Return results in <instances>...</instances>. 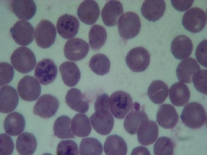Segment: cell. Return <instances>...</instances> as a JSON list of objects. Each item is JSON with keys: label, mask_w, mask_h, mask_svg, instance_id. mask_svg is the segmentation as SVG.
<instances>
[{"label": "cell", "mask_w": 207, "mask_h": 155, "mask_svg": "<svg viewBox=\"0 0 207 155\" xmlns=\"http://www.w3.org/2000/svg\"><path fill=\"white\" fill-rule=\"evenodd\" d=\"M107 37L105 28L103 26L95 24L92 26L89 33V43L93 50L100 49L105 44Z\"/></svg>", "instance_id": "cell-34"}, {"label": "cell", "mask_w": 207, "mask_h": 155, "mask_svg": "<svg viewBox=\"0 0 207 155\" xmlns=\"http://www.w3.org/2000/svg\"><path fill=\"white\" fill-rule=\"evenodd\" d=\"M141 27L139 17L136 13L128 11L118 20V28L120 37L125 40L134 38L139 33Z\"/></svg>", "instance_id": "cell-4"}, {"label": "cell", "mask_w": 207, "mask_h": 155, "mask_svg": "<svg viewBox=\"0 0 207 155\" xmlns=\"http://www.w3.org/2000/svg\"><path fill=\"white\" fill-rule=\"evenodd\" d=\"M71 127L73 133L80 137L88 136L92 129L88 117L81 113L76 114L73 118Z\"/></svg>", "instance_id": "cell-32"}, {"label": "cell", "mask_w": 207, "mask_h": 155, "mask_svg": "<svg viewBox=\"0 0 207 155\" xmlns=\"http://www.w3.org/2000/svg\"><path fill=\"white\" fill-rule=\"evenodd\" d=\"M194 0H171V4L176 10L183 11L189 9L192 5Z\"/></svg>", "instance_id": "cell-44"}, {"label": "cell", "mask_w": 207, "mask_h": 155, "mask_svg": "<svg viewBox=\"0 0 207 155\" xmlns=\"http://www.w3.org/2000/svg\"><path fill=\"white\" fill-rule=\"evenodd\" d=\"M141 108L139 103L134 102L132 109L124 120V129L130 134H136L141 123L148 119L144 110L142 108L141 110Z\"/></svg>", "instance_id": "cell-14"}, {"label": "cell", "mask_w": 207, "mask_h": 155, "mask_svg": "<svg viewBox=\"0 0 207 155\" xmlns=\"http://www.w3.org/2000/svg\"><path fill=\"white\" fill-rule=\"evenodd\" d=\"M166 8L164 0H146L143 3L141 10L142 15L146 19L154 22L163 16Z\"/></svg>", "instance_id": "cell-22"}, {"label": "cell", "mask_w": 207, "mask_h": 155, "mask_svg": "<svg viewBox=\"0 0 207 155\" xmlns=\"http://www.w3.org/2000/svg\"><path fill=\"white\" fill-rule=\"evenodd\" d=\"M0 99V111L2 113H7L13 111L18 104L17 92L10 86H5L1 88Z\"/></svg>", "instance_id": "cell-20"}, {"label": "cell", "mask_w": 207, "mask_h": 155, "mask_svg": "<svg viewBox=\"0 0 207 155\" xmlns=\"http://www.w3.org/2000/svg\"><path fill=\"white\" fill-rule=\"evenodd\" d=\"M193 44L191 40L187 36L180 35L176 36L172 41L171 51L177 59L182 60L191 54Z\"/></svg>", "instance_id": "cell-21"}, {"label": "cell", "mask_w": 207, "mask_h": 155, "mask_svg": "<svg viewBox=\"0 0 207 155\" xmlns=\"http://www.w3.org/2000/svg\"><path fill=\"white\" fill-rule=\"evenodd\" d=\"M0 154L11 155L14 149V144L12 138L5 133L0 135Z\"/></svg>", "instance_id": "cell-41"}, {"label": "cell", "mask_w": 207, "mask_h": 155, "mask_svg": "<svg viewBox=\"0 0 207 155\" xmlns=\"http://www.w3.org/2000/svg\"><path fill=\"white\" fill-rule=\"evenodd\" d=\"M56 152L58 155L79 154L77 144L74 141L70 140L60 141L57 145Z\"/></svg>", "instance_id": "cell-38"}, {"label": "cell", "mask_w": 207, "mask_h": 155, "mask_svg": "<svg viewBox=\"0 0 207 155\" xmlns=\"http://www.w3.org/2000/svg\"><path fill=\"white\" fill-rule=\"evenodd\" d=\"M168 89L167 84L160 80L153 81L149 86L147 94L154 103L159 104L163 103L167 98Z\"/></svg>", "instance_id": "cell-31"}, {"label": "cell", "mask_w": 207, "mask_h": 155, "mask_svg": "<svg viewBox=\"0 0 207 155\" xmlns=\"http://www.w3.org/2000/svg\"><path fill=\"white\" fill-rule=\"evenodd\" d=\"M200 69V65L196 60L192 58H189L179 63L176 71L177 76L181 82L191 83L193 76Z\"/></svg>", "instance_id": "cell-23"}, {"label": "cell", "mask_w": 207, "mask_h": 155, "mask_svg": "<svg viewBox=\"0 0 207 155\" xmlns=\"http://www.w3.org/2000/svg\"><path fill=\"white\" fill-rule=\"evenodd\" d=\"M90 119L94 129L102 135L109 134L113 128L114 119L109 111H96Z\"/></svg>", "instance_id": "cell-13"}, {"label": "cell", "mask_w": 207, "mask_h": 155, "mask_svg": "<svg viewBox=\"0 0 207 155\" xmlns=\"http://www.w3.org/2000/svg\"><path fill=\"white\" fill-rule=\"evenodd\" d=\"M57 73V67L49 59H44L38 62L34 71L36 78L42 85H47L53 82Z\"/></svg>", "instance_id": "cell-11"}, {"label": "cell", "mask_w": 207, "mask_h": 155, "mask_svg": "<svg viewBox=\"0 0 207 155\" xmlns=\"http://www.w3.org/2000/svg\"><path fill=\"white\" fill-rule=\"evenodd\" d=\"M25 121L23 115L14 112L9 114L3 123V127L6 133L11 136H17L24 130Z\"/></svg>", "instance_id": "cell-27"}, {"label": "cell", "mask_w": 207, "mask_h": 155, "mask_svg": "<svg viewBox=\"0 0 207 155\" xmlns=\"http://www.w3.org/2000/svg\"><path fill=\"white\" fill-rule=\"evenodd\" d=\"M37 145L36 137L32 133L24 132L16 140V150L20 155H32L36 150Z\"/></svg>", "instance_id": "cell-30"}, {"label": "cell", "mask_w": 207, "mask_h": 155, "mask_svg": "<svg viewBox=\"0 0 207 155\" xmlns=\"http://www.w3.org/2000/svg\"><path fill=\"white\" fill-rule=\"evenodd\" d=\"M181 118L182 123L186 126L196 129L202 127L205 123L206 114L202 104L197 102H192L184 107Z\"/></svg>", "instance_id": "cell-1"}, {"label": "cell", "mask_w": 207, "mask_h": 155, "mask_svg": "<svg viewBox=\"0 0 207 155\" xmlns=\"http://www.w3.org/2000/svg\"><path fill=\"white\" fill-rule=\"evenodd\" d=\"M110 100L109 110L114 117L123 119L129 113L133 105V99L130 95L121 90L114 92Z\"/></svg>", "instance_id": "cell-3"}, {"label": "cell", "mask_w": 207, "mask_h": 155, "mask_svg": "<svg viewBox=\"0 0 207 155\" xmlns=\"http://www.w3.org/2000/svg\"><path fill=\"white\" fill-rule=\"evenodd\" d=\"M207 40L201 42L197 46L195 55L199 63L203 66L207 67Z\"/></svg>", "instance_id": "cell-42"}, {"label": "cell", "mask_w": 207, "mask_h": 155, "mask_svg": "<svg viewBox=\"0 0 207 155\" xmlns=\"http://www.w3.org/2000/svg\"><path fill=\"white\" fill-rule=\"evenodd\" d=\"M110 100L108 95L106 93L99 95L94 103L95 111H109Z\"/></svg>", "instance_id": "cell-43"}, {"label": "cell", "mask_w": 207, "mask_h": 155, "mask_svg": "<svg viewBox=\"0 0 207 155\" xmlns=\"http://www.w3.org/2000/svg\"><path fill=\"white\" fill-rule=\"evenodd\" d=\"M79 26V22L78 19L73 16L68 14L60 17L56 24L58 33L66 39L75 36L78 32Z\"/></svg>", "instance_id": "cell-15"}, {"label": "cell", "mask_w": 207, "mask_h": 155, "mask_svg": "<svg viewBox=\"0 0 207 155\" xmlns=\"http://www.w3.org/2000/svg\"><path fill=\"white\" fill-rule=\"evenodd\" d=\"M34 28L29 22L17 21L11 28L10 33L13 39L18 44L26 46L33 41Z\"/></svg>", "instance_id": "cell-12"}, {"label": "cell", "mask_w": 207, "mask_h": 155, "mask_svg": "<svg viewBox=\"0 0 207 155\" xmlns=\"http://www.w3.org/2000/svg\"><path fill=\"white\" fill-rule=\"evenodd\" d=\"M17 90L22 100L31 102L36 100L39 96L41 86L34 77L26 75L18 82Z\"/></svg>", "instance_id": "cell-8"}, {"label": "cell", "mask_w": 207, "mask_h": 155, "mask_svg": "<svg viewBox=\"0 0 207 155\" xmlns=\"http://www.w3.org/2000/svg\"><path fill=\"white\" fill-rule=\"evenodd\" d=\"M56 36L55 27L48 20H41L35 28L34 37L36 42L42 48L50 47L54 43Z\"/></svg>", "instance_id": "cell-5"}, {"label": "cell", "mask_w": 207, "mask_h": 155, "mask_svg": "<svg viewBox=\"0 0 207 155\" xmlns=\"http://www.w3.org/2000/svg\"><path fill=\"white\" fill-rule=\"evenodd\" d=\"M106 155H126L127 151L126 144L121 137L116 135L109 136L104 145Z\"/></svg>", "instance_id": "cell-29"}, {"label": "cell", "mask_w": 207, "mask_h": 155, "mask_svg": "<svg viewBox=\"0 0 207 155\" xmlns=\"http://www.w3.org/2000/svg\"><path fill=\"white\" fill-rule=\"evenodd\" d=\"M139 142L144 146L153 144L157 138L159 133L156 123L152 121L146 120L142 122L137 131Z\"/></svg>", "instance_id": "cell-19"}, {"label": "cell", "mask_w": 207, "mask_h": 155, "mask_svg": "<svg viewBox=\"0 0 207 155\" xmlns=\"http://www.w3.org/2000/svg\"><path fill=\"white\" fill-rule=\"evenodd\" d=\"M126 64L133 71L141 72L148 67L150 61V55L148 51L143 47L132 49L125 58Z\"/></svg>", "instance_id": "cell-6"}, {"label": "cell", "mask_w": 207, "mask_h": 155, "mask_svg": "<svg viewBox=\"0 0 207 155\" xmlns=\"http://www.w3.org/2000/svg\"><path fill=\"white\" fill-rule=\"evenodd\" d=\"M123 13L122 3L118 0H110L103 8L101 12L102 20L107 26L116 25L120 16Z\"/></svg>", "instance_id": "cell-17"}, {"label": "cell", "mask_w": 207, "mask_h": 155, "mask_svg": "<svg viewBox=\"0 0 207 155\" xmlns=\"http://www.w3.org/2000/svg\"><path fill=\"white\" fill-rule=\"evenodd\" d=\"M131 154H138V153H142L143 154H150L148 150L145 147L141 146L137 147L135 148L132 151Z\"/></svg>", "instance_id": "cell-45"}, {"label": "cell", "mask_w": 207, "mask_h": 155, "mask_svg": "<svg viewBox=\"0 0 207 155\" xmlns=\"http://www.w3.org/2000/svg\"><path fill=\"white\" fill-rule=\"evenodd\" d=\"M182 24L187 31L197 33L202 31L206 23V17L204 11L198 7H192L186 11L182 19Z\"/></svg>", "instance_id": "cell-7"}, {"label": "cell", "mask_w": 207, "mask_h": 155, "mask_svg": "<svg viewBox=\"0 0 207 155\" xmlns=\"http://www.w3.org/2000/svg\"><path fill=\"white\" fill-rule=\"evenodd\" d=\"M59 70L62 80L67 86H75L79 81L80 72L75 63L64 62L60 66Z\"/></svg>", "instance_id": "cell-28"}, {"label": "cell", "mask_w": 207, "mask_h": 155, "mask_svg": "<svg viewBox=\"0 0 207 155\" xmlns=\"http://www.w3.org/2000/svg\"><path fill=\"white\" fill-rule=\"evenodd\" d=\"M65 102L71 108L80 113H86L89 108L88 101L80 90L76 88H71L68 91Z\"/></svg>", "instance_id": "cell-25"}, {"label": "cell", "mask_w": 207, "mask_h": 155, "mask_svg": "<svg viewBox=\"0 0 207 155\" xmlns=\"http://www.w3.org/2000/svg\"><path fill=\"white\" fill-rule=\"evenodd\" d=\"M110 63L108 57L104 54L98 53L93 55L89 63V67L95 74L103 75L110 71Z\"/></svg>", "instance_id": "cell-35"}, {"label": "cell", "mask_w": 207, "mask_h": 155, "mask_svg": "<svg viewBox=\"0 0 207 155\" xmlns=\"http://www.w3.org/2000/svg\"><path fill=\"white\" fill-rule=\"evenodd\" d=\"M10 61L15 69L23 73L32 71L36 63V58L33 52L28 48L24 46L15 50L11 56Z\"/></svg>", "instance_id": "cell-2"}, {"label": "cell", "mask_w": 207, "mask_h": 155, "mask_svg": "<svg viewBox=\"0 0 207 155\" xmlns=\"http://www.w3.org/2000/svg\"><path fill=\"white\" fill-rule=\"evenodd\" d=\"M89 49L88 43L83 40L75 38L68 40L64 49L66 58L71 61H78L84 58Z\"/></svg>", "instance_id": "cell-10"}, {"label": "cell", "mask_w": 207, "mask_h": 155, "mask_svg": "<svg viewBox=\"0 0 207 155\" xmlns=\"http://www.w3.org/2000/svg\"><path fill=\"white\" fill-rule=\"evenodd\" d=\"M70 121V118L66 115L58 117L53 125L54 135L61 139L75 138L71 129Z\"/></svg>", "instance_id": "cell-33"}, {"label": "cell", "mask_w": 207, "mask_h": 155, "mask_svg": "<svg viewBox=\"0 0 207 155\" xmlns=\"http://www.w3.org/2000/svg\"><path fill=\"white\" fill-rule=\"evenodd\" d=\"M192 81L198 91L204 94H207L206 69H200L193 76Z\"/></svg>", "instance_id": "cell-39"}, {"label": "cell", "mask_w": 207, "mask_h": 155, "mask_svg": "<svg viewBox=\"0 0 207 155\" xmlns=\"http://www.w3.org/2000/svg\"><path fill=\"white\" fill-rule=\"evenodd\" d=\"M11 5L12 11L20 19L29 20L36 12V5L33 0H13Z\"/></svg>", "instance_id": "cell-24"}, {"label": "cell", "mask_w": 207, "mask_h": 155, "mask_svg": "<svg viewBox=\"0 0 207 155\" xmlns=\"http://www.w3.org/2000/svg\"><path fill=\"white\" fill-rule=\"evenodd\" d=\"M0 67L1 86L11 82L13 78L14 71L11 65L7 62H1Z\"/></svg>", "instance_id": "cell-40"}, {"label": "cell", "mask_w": 207, "mask_h": 155, "mask_svg": "<svg viewBox=\"0 0 207 155\" xmlns=\"http://www.w3.org/2000/svg\"><path fill=\"white\" fill-rule=\"evenodd\" d=\"M157 122L161 127L167 129L173 128L177 123L179 116L174 107L170 104H164L159 107L157 114Z\"/></svg>", "instance_id": "cell-18"}, {"label": "cell", "mask_w": 207, "mask_h": 155, "mask_svg": "<svg viewBox=\"0 0 207 155\" xmlns=\"http://www.w3.org/2000/svg\"><path fill=\"white\" fill-rule=\"evenodd\" d=\"M169 98L172 103L177 106H183L189 102L190 98L189 89L185 84L175 83L170 87Z\"/></svg>", "instance_id": "cell-26"}, {"label": "cell", "mask_w": 207, "mask_h": 155, "mask_svg": "<svg viewBox=\"0 0 207 155\" xmlns=\"http://www.w3.org/2000/svg\"><path fill=\"white\" fill-rule=\"evenodd\" d=\"M103 151L102 144L95 138L87 137L81 141L79 147L80 155H101Z\"/></svg>", "instance_id": "cell-36"}, {"label": "cell", "mask_w": 207, "mask_h": 155, "mask_svg": "<svg viewBox=\"0 0 207 155\" xmlns=\"http://www.w3.org/2000/svg\"><path fill=\"white\" fill-rule=\"evenodd\" d=\"M59 105V101L56 97L51 94H45L37 100L33 108V113L41 118H49L55 115Z\"/></svg>", "instance_id": "cell-9"}, {"label": "cell", "mask_w": 207, "mask_h": 155, "mask_svg": "<svg viewBox=\"0 0 207 155\" xmlns=\"http://www.w3.org/2000/svg\"><path fill=\"white\" fill-rule=\"evenodd\" d=\"M97 3L92 0H84L79 5L77 14L79 19L88 25H93L96 22L100 14Z\"/></svg>", "instance_id": "cell-16"}, {"label": "cell", "mask_w": 207, "mask_h": 155, "mask_svg": "<svg viewBox=\"0 0 207 155\" xmlns=\"http://www.w3.org/2000/svg\"><path fill=\"white\" fill-rule=\"evenodd\" d=\"M174 144L170 138L162 137L156 141L154 146L155 155H172L174 153Z\"/></svg>", "instance_id": "cell-37"}]
</instances>
